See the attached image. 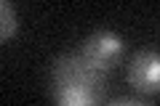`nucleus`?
<instances>
[{
	"label": "nucleus",
	"mask_w": 160,
	"mask_h": 106,
	"mask_svg": "<svg viewBox=\"0 0 160 106\" xmlns=\"http://www.w3.org/2000/svg\"><path fill=\"white\" fill-rule=\"evenodd\" d=\"M16 27H19L16 8H13L11 0H3V3H0V40L8 43V40L16 35Z\"/></svg>",
	"instance_id": "5"
},
{
	"label": "nucleus",
	"mask_w": 160,
	"mask_h": 106,
	"mask_svg": "<svg viewBox=\"0 0 160 106\" xmlns=\"http://www.w3.org/2000/svg\"><path fill=\"white\" fill-rule=\"evenodd\" d=\"M78 50L99 69V72L107 74L109 69L120 61L123 50H126V43H123V37H120L118 32H112V29H96V32H91L83 40V45H80Z\"/></svg>",
	"instance_id": "2"
},
{
	"label": "nucleus",
	"mask_w": 160,
	"mask_h": 106,
	"mask_svg": "<svg viewBox=\"0 0 160 106\" xmlns=\"http://www.w3.org/2000/svg\"><path fill=\"white\" fill-rule=\"evenodd\" d=\"M107 74L99 72L80 50L62 53L51 61V88H86L104 95Z\"/></svg>",
	"instance_id": "1"
},
{
	"label": "nucleus",
	"mask_w": 160,
	"mask_h": 106,
	"mask_svg": "<svg viewBox=\"0 0 160 106\" xmlns=\"http://www.w3.org/2000/svg\"><path fill=\"white\" fill-rule=\"evenodd\" d=\"M107 106H152V104L149 101H142V98H133V95H123V98H115Z\"/></svg>",
	"instance_id": "6"
},
{
	"label": "nucleus",
	"mask_w": 160,
	"mask_h": 106,
	"mask_svg": "<svg viewBox=\"0 0 160 106\" xmlns=\"http://www.w3.org/2000/svg\"><path fill=\"white\" fill-rule=\"evenodd\" d=\"M53 106H99L102 93L86 88H51Z\"/></svg>",
	"instance_id": "4"
},
{
	"label": "nucleus",
	"mask_w": 160,
	"mask_h": 106,
	"mask_svg": "<svg viewBox=\"0 0 160 106\" xmlns=\"http://www.w3.org/2000/svg\"><path fill=\"white\" fill-rule=\"evenodd\" d=\"M128 85L144 95L160 93V53L158 50L144 48L139 53H133L131 64H128Z\"/></svg>",
	"instance_id": "3"
}]
</instances>
